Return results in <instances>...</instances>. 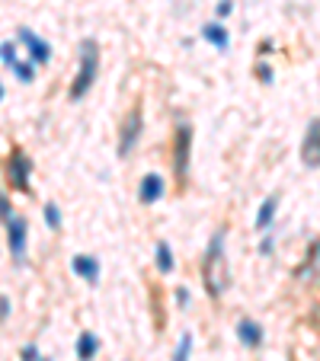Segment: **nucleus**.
Returning a JSON list of instances; mask_svg holds the SVG:
<instances>
[{
  "instance_id": "12",
  "label": "nucleus",
  "mask_w": 320,
  "mask_h": 361,
  "mask_svg": "<svg viewBox=\"0 0 320 361\" xmlns=\"http://www.w3.org/2000/svg\"><path fill=\"white\" fill-rule=\"evenodd\" d=\"M202 38L212 42L218 52H228V48H231V36H228V29H224L221 23H205V26H202Z\"/></svg>"
},
{
  "instance_id": "10",
  "label": "nucleus",
  "mask_w": 320,
  "mask_h": 361,
  "mask_svg": "<svg viewBox=\"0 0 320 361\" xmlns=\"http://www.w3.org/2000/svg\"><path fill=\"white\" fill-rule=\"evenodd\" d=\"M71 269H74L77 279H84L87 285H99V275H103V269H99V259L96 256H87V253H80V256L71 259Z\"/></svg>"
},
{
  "instance_id": "6",
  "label": "nucleus",
  "mask_w": 320,
  "mask_h": 361,
  "mask_svg": "<svg viewBox=\"0 0 320 361\" xmlns=\"http://www.w3.org/2000/svg\"><path fill=\"white\" fill-rule=\"evenodd\" d=\"M7 246H10V256H13L16 265L26 263V249H29V221L13 214L7 221Z\"/></svg>"
},
{
  "instance_id": "15",
  "label": "nucleus",
  "mask_w": 320,
  "mask_h": 361,
  "mask_svg": "<svg viewBox=\"0 0 320 361\" xmlns=\"http://www.w3.org/2000/svg\"><path fill=\"white\" fill-rule=\"evenodd\" d=\"M157 269L163 272V275H170V272L176 269V263H173V249H170L167 240H160V243H157Z\"/></svg>"
},
{
  "instance_id": "24",
  "label": "nucleus",
  "mask_w": 320,
  "mask_h": 361,
  "mask_svg": "<svg viewBox=\"0 0 320 361\" xmlns=\"http://www.w3.org/2000/svg\"><path fill=\"white\" fill-rule=\"evenodd\" d=\"M20 358H23V361H38V348H36V346H23Z\"/></svg>"
},
{
  "instance_id": "9",
  "label": "nucleus",
  "mask_w": 320,
  "mask_h": 361,
  "mask_svg": "<svg viewBox=\"0 0 320 361\" xmlns=\"http://www.w3.org/2000/svg\"><path fill=\"white\" fill-rule=\"evenodd\" d=\"M163 192H167L163 176H160V173H147L145 179H141V186H138V202H141V205H157L160 198H163Z\"/></svg>"
},
{
  "instance_id": "21",
  "label": "nucleus",
  "mask_w": 320,
  "mask_h": 361,
  "mask_svg": "<svg viewBox=\"0 0 320 361\" xmlns=\"http://www.w3.org/2000/svg\"><path fill=\"white\" fill-rule=\"evenodd\" d=\"M10 218H13V205H10L7 192H0V221H3V224H7Z\"/></svg>"
},
{
  "instance_id": "3",
  "label": "nucleus",
  "mask_w": 320,
  "mask_h": 361,
  "mask_svg": "<svg viewBox=\"0 0 320 361\" xmlns=\"http://www.w3.org/2000/svg\"><path fill=\"white\" fill-rule=\"evenodd\" d=\"M32 170H36V163H32V157L23 151V147H13L7 157V182L16 189V192H29V182H32Z\"/></svg>"
},
{
  "instance_id": "8",
  "label": "nucleus",
  "mask_w": 320,
  "mask_h": 361,
  "mask_svg": "<svg viewBox=\"0 0 320 361\" xmlns=\"http://www.w3.org/2000/svg\"><path fill=\"white\" fill-rule=\"evenodd\" d=\"M301 163L311 166V170H320V119L307 121L305 141H301Z\"/></svg>"
},
{
  "instance_id": "19",
  "label": "nucleus",
  "mask_w": 320,
  "mask_h": 361,
  "mask_svg": "<svg viewBox=\"0 0 320 361\" xmlns=\"http://www.w3.org/2000/svg\"><path fill=\"white\" fill-rule=\"evenodd\" d=\"M10 71H13V77H16L20 83H32V77H36V68H32L29 61H16Z\"/></svg>"
},
{
  "instance_id": "11",
  "label": "nucleus",
  "mask_w": 320,
  "mask_h": 361,
  "mask_svg": "<svg viewBox=\"0 0 320 361\" xmlns=\"http://www.w3.org/2000/svg\"><path fill=\"white\" fill-rule=\"evenodd\" d=\"M263 336H266L263 326H259L256 320H250V316H244V320L237 323V339H240L247 348H259L263 346Z\"/></svg>"
},
{
  "instance_id": "4",
  "label": "nucleus",
  "mask_w": 320,
  "mask_h": 361,
  "mask_svg": "<svg viewBox=\"0 0 320 361\" xmlns=\"http://www.w3.org/2000/svg\"><path fill=\"white\" fill-rule=\"evenodd\" d=\"M141 128H145V109L138 103L119 125V157H131L135 144L141 141Z\"/></svg>"
},
{
  "instance_id": "13",
  "label": "nucleus",
  "mask_w": 320,
  "mask_h": 361,
  "mask_svg": "<svg viewBox=\"0 0 320 361\" xmlns=\"http://www.w3.org/2000/svg\"><path fill=\"white\" fill-rule=\"evenodd\" d=\"M96 352H99L96 332H80V336H77V358H80V361H93V358H96Z\"/></svg>"
},
{
  "instance_id": "5",
  "label": "nucleus",
  "mask_w": 320,
  "mask_h": 361,
  "mask_svg": "<svg viewBox=\"0 0 320 361\" xmlns=\"http://www.w3.org/2000/svg\"><path fill=\"white\" fill-rule=\"evenodd\" d=\"M189 157H192V128H189V125H176V135H173V170H176L180 186H186Z\"/></svg>"
},
{
  "instance_id": "25",
  "label": "nucleus",
  "mask_w": 320,
  "mask_h": 361,
  "mask_svg": "<svg viewBox=\"0 0 320 361\" xmlns=\"http://www.w3.org/2000/svg\"><path fill=\"white\" fill-rule=\"evenodd\" d=\"M272 249H275V240H272V237H263V243H259V253H263V256H269Z\"/></svg>"
},
{
  "instance_id": "20",
  "label": "nucleus",
  "mask_w": 320,
  "mask_h": 361,
  "mask_svg": "<svg viewBox=\"0 0 320 361\" xmlns=\"http://www.w3.org/2000/svg\"><path fill=\"white\" fill-rule=\"evenodd\" d=\"M189 352H192V336H189V332H183V339H180V346H176L173 361H189Z\"/></svg>"
},
{
  "instance_id": "28",
  "label": "nucleus",
  "mask_w": 320,
  "mask_h": 361,
  "mask_svg": "<svg viewBox=\"0 0 320 361\" xmlns=\"http://www.w3.org/2000/svg\"><path fill=\"white\" fill-rule=\"evenodd\" d=\"M0 99H3V83H0Z\"/></svg>"
},
{
  "instance_id": "27",
  "label": "nucleus",
  "mask_w": 320,
  "mask_h": 361,
  "mask_svg": "<svg viewBox=\"0 0 320 361\" xmlns=\"http://www.w3.org/2000/svg\"><path fill=\"white\" fill-rule=\"evenodd\" d=\"M176 304H180V307L189 304V291H186V288H176Z\"/></svg>"
},
{
  "instance_id": "23",
  "label": "nucleus",
  "mask_w": 320,
  "mask_h": 361,
  "mask_svg": "<svg viewBox=\"0 0 320 361\" xmlns=\"http://www.w3.org/2000/svg\"><path fill=\"white\" fill-rule=\"evenodd\" d=\"M7 320H10V297L0 294V323H7Z\"/></svg>"
},
{
  "instance_id": "26",
  "label": "nucleus",
  "mask_w": 320,
  "mask_h": 361,
  "mask_svg": "<svg viewBox=\"0 0 320 361\" xmlns=\"http://www.w3.org/2000/svg\"><path fill=\"white\" fill-rule=\"evenodd\" d=\"M231 10H234V3H231V0H221L214 13H218V16H221V20H224V16H231Z\"/></svg>"
},
{
  "instance_id": "29",
  "label": "nucleus",
  "mask_w": 320,
  "mask_h": 361,
  "mask_svg": "<svg viewBox=\"0 0 320 361\" xmlns=\"http://www.w3.org/2000/svg\"><path fill=\"white\" fill-rule=\"evenodd\" d=\"M38 361H48V358H38Z\"/></svg>"
},
{
  "instance_id": "16",
  "label": "nucleus",
  "mask_w": 320,
  "mask_h": 361,
  "mask_svg": "<svg viewBox=\"0 0 320 361\" xmlns=\"http://www.w3.org/2000/svg\"><path fill=\"white\" fill-rule=\"evenodd\" d=\"M16 61H20V54H16V42H13V38L0 42V64H3V68H13Z\"/></svg>"
},
{
  "instance_id": "7",
  "label": "nucleus",
  "mask_w": 320,
  "mask_h": 361,
  "mask_svg": "<svg viewBox=\"0 0 320 361\" xmlns=\"http://www.w3.org/2000/svg\"><path fill=\"white\" fill-rule=\"evenodd\" d=\"M16 38L29 48V64L32 68H45L48 61H52V45H48L45 38H38L29 26H20V29H16Z\"/></svg>"
},
{
  "instance_id": "17",
  "label": "nucleus",
  "mask_w": 320,
  "mask_h": 361,
  "mask_svg": "<svg viewBox=\"0 0 320 361\" xmlns=\"http://www.w3.org/2000/svg\"><path fill=\"white\" fill-rule=\"evenodd\" d=\"M311 269H320V240H314V243H311V253H307V263L301 265V269H298L295 275H298V279H301V275H307V272H311Z\"/></svg>"
},
{
  "instance_id": "22",
  "label": "nucleus",
  "mask_w": 320,
  "mask_h": 361,
  "mask_svg": "<svg viewBox=\"0 0 320 361\" xmlns=\"http://www.w3.org/2000/svg\"><path fill=\"white\" fill-rule=\"evenodd\" d=\"M256 77H259V80H263V83H272V68L259 61V64H256Z\"/></svg>"
},
{
  "instance_id": "18",
  "label": "nucleus",
  "mask_w": 320,
  "mask_h": 361,
  "mask_svg": "<svg viewBox=\"0 0 320 361\" xmlns=\"http://www.w3.org/2000/svg\"><path fill=\"white\" fill-rule=\"evenodd\" d=\"M45 224H48V230H61V208L54 202H45Z\"/></svg>"
},
{
  "instance_id": "14",
  "label": "nucleus",
  "mask_w": 320,
  "mask_h": 361,
  "mask_svg": "<svg viewBox=\"0 0 320 361\" xmlns=\"http://www.w3.org/2000/svg\"><path fill=\"white\" fill-rule=\"evenodd\" d=\"M275 208H279V196H269L266 202L259 205V214H256V230H266L269 224L275 221Z\"/></svg>"
},
{
  "instance_id": "1",
  "label": "nucleus",
  "mask_w": 320,
  "mask_h": 361,
  "mask_svg": "<svg viewBox=\"0 0 320 361\" xmlns=\"http://www.w3.org/2000/svg\"><path fill=\"white\" fill-rule=\"evenodd\" d=\"M224 240H228V227H218L208 240L205 256H202V285L212 297H221L231 288V265L228 253H224Z\"/></svg>"
},
{
  "instance_id": "2",
  "label": "nucleus",
  "mask_w": 320,
  "mask_h": 361,
  "mask_svg": "<svg viewBox=\"0 0 320 361\" xmlns=\"http://www.w3.org/2000/svg\"><path fill=\"white\" fill-rule=\"evenodd\" d=\"M99 74V42L96 38H84L80 42V68L74 74V83H71V99H84L90 93V87L96 83Z\"/></svg>"
}]
</instances>
